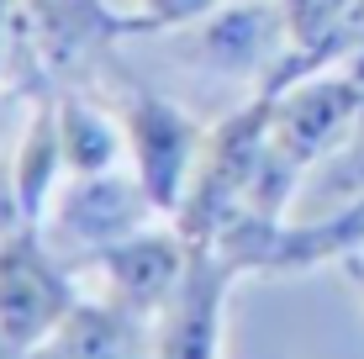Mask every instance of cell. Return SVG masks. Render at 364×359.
<instances>
[{"label":"cell","mask_w":364,"mask_h":359,"mask_svg":"<svg viewBox=\"0 0 364 359\" xmlns=\"http://www.w3.org/2000/svg\"><path fill=\"white\" fill-rule=\"evenodd\" d=\"M359 111H364L359 69H328V74H311L291 90L269 95V143H264V164H259L254 195H248L243 212L291 217L301 180L311 175V164H322L348 138Z\"/></svg>","instance_id":"cell-1"},{"label":"cell","mask_w":364,"mask_h":359,"mask_svg":"<svg viewBox=\"0 0 364 359\" xmlns=\"http://www.w3.org/2000/svg\"><path fill=\"white\" fill-rule=\"evenodd\" d=\"M264 143H269V95H248L206 132L191 191H185L180 212L169 217L191 243H217V232L248 206L259 164H264Z\"/></svg>","instance_id":"cell-2"},{"label":"cell","mask_w":364,"mask_h":359,"mask_svg":"<svg viewBox=\"0 0 364 359\" xmlns=\"http://www.w3.org/2000/svg\"><path fill=\"white\" fill-rule=\"evenodd\" d=\"M111 106H117L122 132H127L132 175L143 180V191L154 195L159 212L174 217L180 201H185V191H191V175L200 164V148H206L211 127H200V117H191L174 95L132 80L122 64H117V101Z\"/></svg>","instance_id":"cell-3"},{"label":"cell","mask_w":364,"mask_h":359,"mask_svg":"<svg viewBox=\"0 0 364 359\" xmlns=\"http://www.w3.org/2000/svg\"><path fill=\"white\" fill-rule=\"evenodd\" d=\"M154 222H164V212L143 191V180L132 175V164H122L106 175H64L37 232L69 269H80L85 259H95L100 249L154 227Z\"/></svg>","instance_id":"cell-4"},{"label":"cell","mask_w":364,"mask_h":359,"mask_svg":"<svg viewBox=\"0 0 364 359\" xmlns=\"http://www.w3.org/2000/svg\"><path fill=\"white\" fill-rule=\"evenodd\" d=\"M174 53L200 74L243 80L248 95L269 80V69L285 53V16L280 0H222L196 27L174 32Z\"/></svg>","instance_id":"cell-5"},{"label":"cell","mask_w":364,"mask_h":359,"mask_svg":"<svg viewBox=\"0 0 364 359\" xmlns=\"http://www.w3.org/2000/svg\"><path fill=\"white\" fill-rule=\"evenodd\" d=\"M16 27L53 85H80L90 69H111L127 43V11L106 0H16Z\"/></svg>","instance_id":"cell-6"},{"label":"cell","mask_w":364,"mask_h":359,"mask_svg":"<svg viewBox=\"0 0 364 359\" xmlns=\"http://www.w3.org/2000/svg\"><path fill=\"white\" fill-rule=\"evenodd\" d=\"M80 269L100 275V296H106L111 306L154 323L169 306V296L180 291L185 269H191V238L164 217V222H154V227L100 249L95 259H85ZM80 269H74V275H80Z\"/></svg>","instance_id":"cell-7"},{"label":"cell","mask_w":364,"mask_h":359,"mask_svg":"<svg viewBox=\"0 0 364 359\" xmlns=\"http://www.w3.org/2000/svg\"><path fill=\"white\" fill-rule=\"evenodd\" d=\"M285 53L254 95H280L328 69H354L364 53V0H280Z\"/></svg>","instance_id":"cell-8"},{"label":"cell","mask_w":364,"mask_h":359,"mask_svg":"<svg viewBox=\"0 0 364 359\" xmlns=\"http://www.w3.org/2000/svg\"><path fill=\"white\" fill-rule=\"evenodd\" d=\"M237 269L211 243H191V269L169 306L154 317V359H222V328H228V296Z\"/></svg>","instance_id":"cell-9"},{"label":"cell","mask_w":364,"mask_h":359,"mask_svg":"<svg viewBox=\"0 0 364 359\" xmlns=\"http://www.w3.org/2000/svg\"><path fill=\"white\" fill-rule=\"evenodd\" d=\"M37 359H154V323L111 306L106 296H80V306L53 328Z\"/></svg>","instance_id":"cell-10"},{"label":"cell","mask_w":364,"mask_h":359,"mask_svg":"<svg viewBox=\"0 0 364 359\" xmlns=\"http://www.w3.org/2000/svg\"><path fill=\"white\" fill-rule=\"evenodd\" d=\"M53 101L69 175H106V169L127 164V132L111 101H95L85 85H53Z\"/></svg>","instance_id":"cell-11"},{"label":"cell","mask_w":364,"mask_h":359,"mask_svg":"<svg viewBox=\"0 0 364 359\" xmlns=\"http://www.w3.org/2000/svg\"><path fill=\"white\" fill-rule=\"evenodd\" d=\"M359 195H364V111L348 127V138L322 164H311V175L301 180V191L291 201V217H328L338 206L359 201Z\"/></svg>","instance_id":"cell-12"},{"label":"cell","mask_w":364,"mask_h":359,"mask_svg":"<svg viewBox=\"0 0 364 359\" xmlns=\"http://www.w3.org/2000/svg\"><path fill=\"white\" fill-rule=\"evenodd\" d=\"M222 0H132L127 11V32L132 37H174L185 27H196L200 16H211Z\"/></svg>","instance_id":"cell-13"},{"label":"cell","mask_w":364,"mask_h":359,"mask_svg":"<svg viewBox=\"0 0 364 359\" xmlns=\"http://www.w3.org/2000/svg\"><path fill=\"white\" fill-rule=\"evenodd\" d=\"M338 275H343L348 286H354V296H359V306H364V249H359V254H348L343 264H338Z\"/></svg>","instance_id":"cell-14"},{"label":"cell","mask_w":364,"mask_h":359,"mask_svg":"<svg viewBox=\"0 0 364 359\" xmlns=\"http://www.w3.org/2000/svg\"><path fill=\"white\" fill-rule=\"evenodd\" d=\"M11 27H16V0H0V69L11 58Z\"/></svg>","instance_id":"cell-15"},{"label":"cell","mask_w":364,"mask_h":359,"mask_svg":"<svg viewBox=\"0 0 364 359\" xmlns=\"http://www.w3.org/2000/svg\"><path fill=\"white\" fill-rule=\"evenodd\" d=\"M21 101V90H6V95H0V138H6V117H11V106H16ZM0 159H6V154H0Z\"/></svg>","instance_id":"cell-16"}]
</instances>
